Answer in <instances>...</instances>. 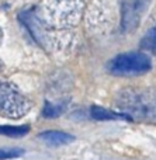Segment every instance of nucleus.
Wrapping results in <instances>:
<instances>
[{
  "label": "nucleus",
  "mask_w": 156,
  "mask_h": 160,
  "mask_svg": "<svg viewBox=\"0 0 156 160\" xmlns=\"http://www.w3.org/2000/svg\"><path fill=\"white\" fill-rule=\"evenodd\" d=\"M121 114L129 119L156 122V88L121 90L115 100Z\"/></svg>",
  "instance_id": "obj_1"
},
{
  "label": "nucleus",
  "mask_w": 156,
  "mask_h": 160,
  "mask_svg": "<svg viewBox=\"0 0 156 160\" xmlns=\"http://www.w3.org/2000/svg\"><path fill=\"white\" fill-rule=\"evenodd\" d=\"M31 101L8 82L0 80V115L10 119H18L31 110Z\"/></svg>",
  "instance_id": "obj_2"
},
{
  "label": "nucleus",
  "mask_w": 156,
  "mask_h": 160,
  "mask_svg": "<svg viewBox=\"0 0 156 160\" xmlns=\"http://www.w3.org/2000/svg\"><path fill=\"white\" fill-rule=\"evenodd\" d=\"M152 63L148 55L142 52L120 53L108 62V72L115 76H139L151 69Z\"/></svg>",
  "instance_id": "obj_3"
},
{
  "label": "nucleus",
  "mask_w": 156,
  "mask_h": 160,
  "mask_svg": "<svg viewBox=\"0 0 156 160\" xmlns=\"http://www.w3.org/2000/svg\"><path fill=\"white\" fill-rule=\"evenodd\" d=\"M47 8L53 25L73 27L79 22L83 11V3L82 0H51Z\"/></svg>",
  "instance_id": "obj_4"
},
{
  "label": "nucleus",
  "mask_w": 156,
  "mask_h": 160,
  "mask_svg": "<svg viewBox=\"0 0 156 160\" xmlns=\"http://www.w3.org/2000/svg\"><path fill=\"white\" fill-rule=\"evenodd\" d=\"M121 6V30L131 32L137 30L141 20L145 16L149 0H120Z\"/></svg>",
  "instance_id": "obj_5"
},
{
  "label": "nucleus",
  "mask_w": 156,
  "mask_h": 160,
  "mask_svg": "<svg viewBox=\"0 0 156 160\" xmlns=\"http://www.w3.org/2000/svg\"><path fill=\"white\" fill-rule=\"evenodd\" d=\"M39 139H42L44 142L49 145H66L70 143L73 141V136L69 133L61 132V131H47V132L39 133Z\"/></svg>",
  "instance_id": "obj_6"
},
{
  "label": "nucleus",
  "mask_w": 156,
  "mask_h": 160,
  "mask_svg": "<svg viewBox=\"0 0 156 160\" xmlns=\"http://www.w3.org/2000/svg\"><path fill=\"white\" fill-rule=\"evenodd\" d=\"M90 112H92L93 118L100 119V121H108V119H129L128 117L121 112H114V111H110L103 107H97V105H93Z\"/></svg>",
  "instance_id": "obj_7"
},
{
  "label": "nucleus",
  "mask_w": 156,
  "mask_h": 160,
  "mask_svg": "<svg viewBox=\"0 0 156 160\" xmlns=\"http://www.w3.org/2000/svg\"><path fill=\"white\" fill-rule=\"evenodd\" d=\"M28 131H30L28 125H21V127H10V125H3V127H0V135L18 138V136H24Z\"/></svg>",
  "instance_id": "obj_8"
},
{
  "label": "nucleus",
  "mask_w": 156,
  "mask_h": 160,
  "mask_svg": "<svg viewBox=\"0 0 156 160\" xmlns=\"http://www.w3.org/2000/svg\"><path fill=\"white\" fill-rule=\"evenodd\" d=\"M141 44H142L143 49L156 53V27L151 28V30L145 34V37H143L142 41H141Z\"/></svg>",
  "instance_id": "obj_9"
},
{
  "label": "nucleus",
  "mask_w": 156,
  "mask_h": 160,
  "mask_svg": "<svg viewBox=\"0 0 156 160\" xmlns=\"http://www.w3.org/2000/svg\"><path fill=\"white\" fill-rule=\"evenodd\" d=\"M63 108H65L63 104H51L49 101H47L42 114H44L47 118H53V117L61 115V114L63 112Z\"/></svg>",
  "instance_id": "obj_10"
},
{
  "label": "nucleus",
  "mask_w": 156,
  "mask_h": 160,
  "mask_svg": "<svg viewBox=\"0 0 156 160\" xmlns=\"http://www.w3.org/2000/svg\"><path fill=\"white\" fill-rule=\"evenodd\" d=\"M23 149L18 148H4L0 149V160H7V159H16L23 155Z\"/></svg>",
  "instance_id": "obj_11"
},
{
  "label": "nucleus",
  "mask_w": 156,
  "mask_h": 160,
  "mask_svg": "<svg viewBox=\"0 0 156 160\" xmlns=\"http://www.w3.org/2000/svg\"><path fill=\"white\" fill-rule=\"evenodd\" d=\"M0 39H2V30H0ZM0 70H2V62H0Z\"/></svg>",
  "instance_id": "obj_12"
}]
</instances>
